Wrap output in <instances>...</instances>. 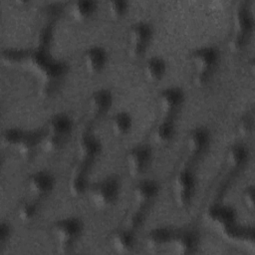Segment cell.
Segmentation results:
<instances>
[{"mask_svg": "<svg viewBox=\"0 0 255 255\" xmlns=\"http://www.w3.org/2000/svg\"><path fill=\"white\" fill-rule=\"evenodd\" d=\"M153 27L147 21L133 22L127 31V47L130 58L141 59L147 52L152 38Z\"/></svg>", "mask_w": 255, "mask_h": 255, "instance_id": "cell-6", "label": "cell"}, {"mask_svg": "<svg viewBox=\"0 0 255 255\" xmlns=\"http://www.w3.org/2000/svg\"><path fill=\"white\" fill-rule=\"evenodd\" d=\"M220 51L214 45H204L195 48L189 54L192 72V82L198 87H205L210 83L220 63Z\"/></svg>", "mask_w": 255, "mask_h": 255, "instance_id": "cell-1", "label": "cell"}, {"mask_svg": "<svg viewBox=\"0 0 255 255\" xmlns=\"http://www.w3.org/2000/svg\"><path fill=\"white\" fill-rule=\"evenodd\" d=\"M67 140V138L48 133L43 129V136L40 148L48 154H55L64 148Z\"/></svg>", "mask_w": 255, "mask_h": 255, "instance_id": "cell-28", "label": "cell"}, {"mask_svg": "<svg viewBox=\"0 0 255 255\" xmlns=\"http://www.w3.org/2000/svg\"><path fill=\"white\" fill-rule=\"evenodd\" d=\"M176 133L175 119L161 118L155 125L151 136L155 143L159 145H166L172 141Z\"/></svg>", "mask_w": 255, "mask_h": 255, "instance_id": "cell-24", "label": "cell"}, {"mask_svg": "<svg viewBox=\"0 0 255 255\" xmlns=\"http://www.w3.org/2000/svg\"><path fill=\"white\" fill-rule=\"evenodd\" d=\"M236 129H237V132L243 137H248L253 133L254 114L252 111L247 112L238 120Z\"/></svg>", "mask_w": 255, "mask_h": 255, "instance_id": "cell-31", "label": "cell"}, {"mask_svg": "<svg viewBox=\"0 0 255 255\" xmlns=\"http://www.w3.org/2000/svg\"><path fill=\"white\" fill-rule=\"evenodd\" d=\"M85 224L78 216L60 218L51 225V235L60 253L72 252L83 236Z\"/></svg>", "mask_w": 255, "mask_h": 255, "instance_id": "cell-3", "label": "cell"}, {"mask_svg": "<svg viewBox=\"0 0 255 255\" xmlns=\"http://www.w3.org/2000/svg\"><path fill=\"white\" fill-rule=\"evenodd\" d=\"M121 193V180L116 175H109L90 185L87 192L93 206L98 209L113 207Z\"/></svg>", "mask_w": 255, "mask_h": 255, "instance_id": "cell-5", "label": "cell"}, {"mask_svg": "<svg viewBox=\"0 0 255 255\" xmlns=\"http://www.w3.org/2000/svg\"><path fill=\"white\" fill-rule=\"evenodd\" d=\"M207 220L222 232L237 224L235 209L224 203H213L206 210Z\"/></svg>", "mask_w": 255, "mask_h": 255, "instance_id": "cell-14", "label": "cell"}, {"mask_svg": "<svg viewBox=\"0 0 255 255\" xmlns=\"http://www.w3.org/2000/svg\"><path fill=\"white\" fill-rule=\"evenodd\" d=\"M197 187V177L193 164L187 163L180 167L172 180V195L179 208H188L194 199Z\"/></svg>", "mask_w": 255, "mask_h": 255, "instance_id": "cell-4", "label": "cell"}, {"mask_svg": "<svg viewBox=\"0 0 255 255\" xmlns=\"http://www.w3.org/2000/svg\"><path fill=\"white\" fill-rule=\"evenodd\" d=\"M91 169L92 168L89 166L76 163L68 180V191L71 196L78 198L88 192L91 185Z\"/></svg>", "mask_w": 255, "mask_h": 255, "instance_id": "cell-17", "label": "cell"}, {"mask_svg": "<svg viewBox=\"0 0 255 255\" xmlns=\"http://www.w3.org/2000/svg\"><path fill=\"white\" fill-rule=\"evenodd\" d=\"M160 191L158 181L152 178L138 180L132 188V208L148 212L157 199Z\"/></svg>", "mask_w": 255, "mask_h": 255, "instance_id": "cell-8", "label": "cell"}, {"mask_svg": "<svg viewBox=\"0 0 255 255\" xmlns=\"http://www.w3.org/2000/svg\"><path fill=\"white\" fill-rule=\"evenodd\" d=\"M98 4L93 0H78L74 1L69 7L71 18L78 22L84 23L89 21L97 11Z\"/></svg>", "mask_w": 255, "mask_h": 255, "instance_id": "cell-25", "label": "cell"}, {"mask_svg": "<svg viewBox=\"0 0 255 255\" xmlns=\"http://www.w3.org/2000/svg\"><path fill=\"white\" fill-rule=\"evenodd\" d=\"M113 93L106 88L95 90L88 98V112L93 121H99L104 118L113 106Z\"/></svg>", "mask_w": 255, "mask_h": 255, "instance_id": "cell-15", "label": "cell"}, {"mask_svg": "<svg viewBox=\"0 0 255 255\" xmlns=\"http://www.w3.org/2000/svg\"><path fill=\"white\" fill-rule=\"evenodd\" d=\"M250 150L243 142L232 143L225 154L226 165L232 173L241 171L249 162Z\"/></svg>", "mask_w": 255, "mask_h": 255, "instance_id": "cell-20", "label": "cell"}, {"mask_svg": "<svg viewBox=\"0 0 255 255\" xmlns=\"http://www.w3.org/2000/svg\"><path fill=\"white\" fill-rule=\"evenodd\" d=\"M24 129L19 128H10L3 131L2 133V141L6 146L15 147L18 141L20 140Z\"/></svg>", "mask_w": 255, "mask_h": 255, "instance_id": "cell-32", "label": "cell"}, {"mask_svg": "<svg viewBox=\"0 0 255 255\" xmlns=\"http://www.w3.org/2000/svg\"><path fill=\"white\" fill-rule=\"evenodd\" d=\"M12 234V228L9 222L2 221L0 224V246L3 248V246L9 241Z\"/></svg>", "mask_w": 255, "mask_h": 255, "instance_id": "cell-34", "label": "cell"}, {"mask_svg": "<svg viewBox=\"0 0 255 255\" xmlns=\"http://www.w3.org/2000/svg\"><path fill=\"white\" fill-rule=\"evenodd\" d=\"M43 136V129L41 130H25L16 146V152L18 155L25 160L33 158L41 145Z\"/></svg>", "mask_w": 255, "mask_h": 255, "instance_id": "cell-18", "label": "cell"}, {"mask_svg": "<svg viewBox=\"0 0 255 255\" xmlns=\"http://www.w3.org/2000/svg\"><path fill=\"white\" fill-rule=\"evenodd\" d=\"M109 60V54L105 47L92 45L85 49L82 54V63L89 75H98L105 70Z\"/></svg>", "mask_w": 255, "mask_h": 255, "instance_id": "cell-16", "label": "cell"}, {"mask_svg": "<svg viewBox=\"0 0 255 255\" xmlns=\"http://www.w3.org/2000/svg\"><path fill=\"white\" fill-rule=\"evenodd\" d=\"M211 143L210 130L205 127H195L186 136L185 145L188 163L194 164L208 150Z\"/></svg>", "mask_w": 255, "mask_h": 255, "instance_id": "cell-10", "label": "cell"}, {"mask_svg": "<svg viewBox=\"0 0 255 255\" xmlns=\"http://www.w3.org/2000/svg\"><path fill=\"white\" fill-rule=\"evenodd\" d=\"M40 212V201L34 198L23 200L18 208L17 215L22 222H31L37 218Z\"/></svg>", "mask_w": 255, "mask_h": 255, "instance_id": "cell-27", "label": "cell"}, {"mask_svg": "<svg viewBox=\"0 0 255 255\" xmlns=\"http://www.w3.org/2000/svg\"><path fill=\"white\" fill-rule=\"evenodd\" d=\"M109 127L114 136L124 137L131 130L132 117L127 111H119L112 116Z\"/></svg>", "mask_w": 255, "mask_h": 255, "instance_id": "cell-26", "label": "cell"}, {"mask_svg": "<svg viewBox=\"0 0 255 255\" xmlns=\"http://www.w3.org/2000/svg\"><path fill=\"white\" fill-rule=\"evenodd\" d=\"M129 4L126 0H112L107 4L108 15L112 20H122L128 12Z\"/></svg>", "mask_w": 255, "mask_h": 255, "instance_id": "cell-29", "label": "cell"}, {"mask_svg": "<svg viewBox=\"0 0 255 255\" xmlns=\"http://www.w3.org/2000/svg\"><path fill=\"white\" fill-rule=\"evenodd\" d=\"M255 188L252 184L246 186L242 192V201H243V204L245 205V207L251 212L253 213L254 212V198H255Z\"/></svg>", "mask_w": 255, "mask_h": 255, "instance_id": "cell-33", "label": "cell"}, {"mask_svg": "<svg viewBox=\"0 0 255 255\" xmlns=\"http://www.w3.org/2000/svg\"><path fill=\"white\" fill-rule=\"evenodd\" d=\"M174 228L168 226H160L150 229L145 236L146 247L154 252L169 247Z\"/></svg>", "mask_w": 255, "mask_h": 255, "instance_id": "cell-22", "label": "cell"}, {"mask_svg": "<svg viewBox=\"0 0 255 255\" xmlns=\"http://www.w3.org/2000/svg\"><path fill=\"white\" fill-rule=\"evenodd\" d=\"M185 101L184 91L177 86L162 89L157 95V106L161 118L176 119Z\"/></svg>", "mask_w": 255, "mask_h": 255, "instance_id": "cell-9", "label": "cell"}, {"mask_svg": "<svg viewBox=\"0 0 255 255\" xmlns=\"http://www.w3.org/2000/svg\"><path fill=\"white\" fill-rule=\"evenodd\" d=\"M73 119L68 114L57 113L48 119L44 131L68 139L73 130Z\"/></svg>", "mask_w": 255, "mask_h": 255, "instance_id": "cell-21", "label": "cell"}, {"mask_svg": "<svg viewBox=\"0 0 255 255\" xmlns=\"http://www.w3.org/2000/svg\"><path fill=\"white\" fill-rule=\"evenodd\" d=\"M254 32V17L251 5L247 1L237 4L232 16V29L228 39V48L232 53H241L251 42Z\"/></svg>", "mask_w": 255, "mask_h": 255, "instance_id": "cell-2", "label": "cell"}, {"mask_svg": "<svg viewBox=\"0 0 255 255\" xmlns=\"http://www.w3.org/2000/svg\"><path fill=\"white\" fill-rule=\"evenodd\" d=\"M126 167L128 174L135 178L143 175L150 166L151 148L146 144H137L129 148L126 154Z\"/></svg>", "mask_w": 255, "mask_h": 255, "instance_id": "cell-11", "label": "cell"}, {"mask_svg": "<svg viewBox=\"0 0 255 255\" xmlns=\"http://www.w3.org/2000/svg\"><path fill=\"white\" fill-rule=\"evenodd\" d=\"M147 213L146 211L143 210H139L136 208H131V210L129 211V213L127 215L126 218V223L125 226L137 231L145 222L146 217H147Z\"/></svg>", "mask_w": 255, "mask_h": 255, "instance_id": "cell-30", "label": "cell"}, {"mask_svg": "<svg viewBox=\"0 0 255 255\" xmlns=\"http://www.w3.org/2000/svg\"><path fill=\"white\" fill-rule=\"evenodd\" d=\"M102 150V142L95 133L90 128L83 130L79 134L76 142L77 163L92 168L100 157Z\"/></svg>", "mask_w": 255, "mask_h": 255, "instance_id": "cell-7", "label": "cell"}, {"mask_svg": "<svg viewBox=\"0 0 255 255\" xmlns=\"http://www.w3.org/2000/svg\"><path fill=\"white\" fill-rule=\"evenodd\" d=\"M110 242L116 252L120 254L131 253L136 246V231L124 225L111 234Z\"/></svg>", "mask_w": 255, "mask_h": 255, "instance_id": "cell-19", "label": "cell"}, {"mask_svg": "<svg viewBox=\"0 0 255 255\" xmlns=\"http://www.w3.org/2000/svg\"><path fill=\"white\" fill-rule=\"evenodd\" d=\"M56 179L54 174L46 169L30 173L26 179V188L30 196L37 200L48 197L54 190Z\"/></svg>", "mask_w": 255, "mask_h": 255, "instance_id": "cell-12", "label": "cell"}, {"mask_svg": "<svg viewBox=\"0 0 255 255\" xmlns=\"http://www.w3.org/2000/svg\"><path fill=\"white\" fill-rule=\"evenodd\" d=\"M167 64L159 56H152L146 59L142 66V73L148 83L156 84L160 82L166 74Z\"/></svg>", "mask_w": 255, "mask_h": 255, "instance_id": "cell-23", "label": "cell"}, {"mask_svg": "<svg viewBox=\"0 0 255 255\" xmlns=\"http://www.w3.org/2000/svg\"><path fill=\"white\" fill-rule=\"evenodd\" d=\"M200 244V235L194 228H174L169 243L171 251L178 255L194 254Z\"/></svg>", "mask_w": 255, "mask_h": 255, "instance_id": "cell-13", "label": "cell"}]
</instances>
